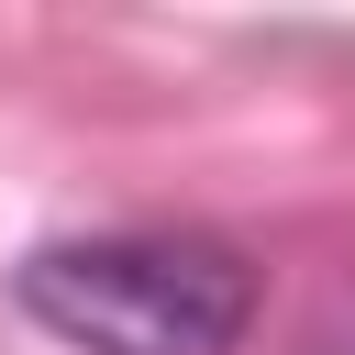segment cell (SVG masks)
I'll list each match as a JSON object with an SVG mask.
<instances>
[{"label": "cell", "instance_id": "6da1fadb", "mask_svg": "<svg viewBox=\"0 0 355 355\" xmlns=\"http://www.w3.org/2000/svg\"><path fill=\"white\" fill-rule=\"evenodd\" d=\"M11 300L67 355H233L255 266L211 233H55L22 255Z\"/></svg>", "mask_w": 355, "mask_h": 355}]
</instances>
